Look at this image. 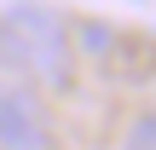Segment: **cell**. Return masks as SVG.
<instances>
[{
  "label": "cell",
  "mask_w": 156,
  "mask_h": 150,
  "mask_svg": "<svg viewBox=\"0 0 156 150\" xmlns=\"http://www.w3.org/2000/svg\"><path fill=\"white\" fill-rule=\"evenodd\" d=\"M75 52H87V58H98V64H116V58H122V35H116V23H98V17L75 23Z\"/></svg>",
  "instance_id": "cell-3"
},
{
  "label": "cell",
  "mask_w": 156,
  "mask_h": 150,
  "mask_svg": "<svg viewBox=\"0 0 156 150\" xmlns=\"http://www.w3.org/2000/svg\"><path fill=\"white\" fill-rule=\"evenodd\" d=\"M127 150H156V110H145L127 133Z\"/></svg>",
  "instance_id": "cell-4"
},
{
  "label": "cell",
  "mask_w": 156,
  "mask_h": 150,
  "mask_svg": "<svg viewBox=\"0 0 156 150\" xmlns=\"http://www.w3.org/2000/svg\"><path fill=\"white\" fill-rule=\"evenodd\" d=\"M0 64L29 87L64 92L75 81V29L41 0H12L0 12Z\"/></svg>",
  "instance_id": "cell-1"
},
{
  "label": "cell",
  "mask_w": 156,
  "mask_h": 150,
  "mask_svg": "<svg viewBox=\"0 0 156 150\" xmlns=\"http://www.w3.org/2000/svg\"><path fill=\"white\" fill-rule=\"evenodd\" d=\"M46 145H52V116L41 92L0 69V150H46Z\"/></svg>",
  "instance_id": "cell-2"
}]
</instances>
